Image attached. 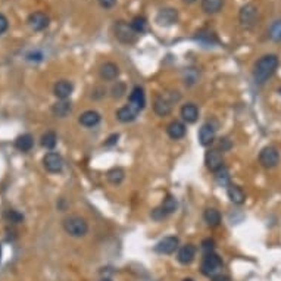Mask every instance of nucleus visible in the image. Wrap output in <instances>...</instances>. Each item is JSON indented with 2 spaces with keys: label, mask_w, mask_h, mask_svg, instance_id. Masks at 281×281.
Segmentation results:
<instances>
[{
  "label": "nucleus",
  "mask_w": 281,
  "mask_h": 281,
  "mask_svg": "<svg viewBox=\"0 0 281 281\" xmlns=\"http://www.w3.org/2000/svg\"><path fill=\"white\" fill-rule=\"evenodd\" d=\"M279 65H280V59L274 53H268V55H264V56L259 57L256 60L255 66H253V80H255V83L259 84V86L265 84L276 74Z\"/></svg>",
  "instance_id": "nucleus-1"
},
{
  "label": "nucleus",
  "mask_w": 281,
  "mask_h": 281,
  "mask_svg": "<svg viewBox=\"0 0 281 281\" xmlns=\"http://www.w3.org/2000/svg\"><path fill=\"white\" fill-rule=\"evenodd\" d=\"M63 230L71 237H84L89 231V224L83 217L69 215L63 220Z\"/></svg>",
  "instance_id": "nucleus-2"
},
{
  "label": "nucleus",
  "mask_w": 281,
  "mask_h": 281,
  "mask_svg": "<svg viewBox=\"0 0 281 281\" xmlns=\"http://www.w3.org/2000/svg\"><path fill=\"white\" fill-rule=\"evenodd\" d=\"M177 100H180L178 92H171V93H165V94H159V96L155 97L153 111L159 116H168L171 111H172L174 102H177Z\"/></svg>",
  "instance_id": "nucleus-3"
},
{
  "label": "nucleus",
  "mask_w": 281,
  "mask_h": 281,
  "mask_svg": "<svg viewBox=\"0 0 281 281\" xmlns=\"http://www.w3.org/2000/svg\"><path fill=\"white\" fill-rule=\"evenodd\" d=\"M259 21L258 7L253 3H246L240 7L238 12V22L244 30H252Z\"/></svg>",
  "instance_id": "nucleus-4"
},
{
  "label": "nucleus",
  "mask_w": 281,
  "mask_h": 281,
  "mask_svg": "<svg viewBox=\"0 0 281 281\" xmlns=\"http://www.w3.org/2000/svg\"><path fill=\"white\" fill-rule=\"evenodd\" d=\"M221 268H223V259L215 252H209L203 256L200 264V273L205 277H217Z\"/></svg>",
  "instance_id": "nucleus-5"
},
{
  "label": "nucleus",
  "mask_w": 281,
  "mask_h": 281,
  "mask_svg": "<svg viewBox=\"0 0 281 281\" xmlns=\"http://www.w3.org/2000/svg\"><path fill=\"white\" fill-rule=\"evenodd\" d=\"M113 33L115 37L124 45H133L137 40V34L131 28V25L125 21H116L113 25Z\"/></svg>",
  "instance_id": "nucleus-6"
},
{
  "label": "nucleus",
  "mask_w": 281,
  "mask_h": 281,
  "mask_svg": "<svg viewBox=\"0 0 281 281\" xmlns=\"http://www.w3.org/2000/svg\"><path fill=\"white\" fill-rule=\"evenodd\" d=\"M280 159V152L276 146H265L259 153V164L267 169L276 168Z\"/></svg>",
  "instance_id": "nucleus-7"
},
{
  "label": "nucleus",
  "mask_w": 281,
  "mask_h": 281,
  "mask_svg": "<svg viewBox=\"0 0 281 281\" xmlns=\"http://www.w3.org/2000/svg\"><path fill=\"white\" fill-rule=\"evenodd\" d=\"M205 165L211 172H218L224 168V158L220 150L211 149L205 153Z\"/></svg>",
  "instance_id": "nucleus-8"
},
{
  "label": "nucleus",
  "mask_w": 281,
  "mask_h": 281,
  "mask_svg": "<svg viewBox=\"0 0 281 281\" xmlns=\"http://www.w3.org/2000/svg\"><path fill=\"white\" fill-rule=\"evenodd\" d=\"M43 167L52 174H59L63 169V159L56 152H49L43 158Z\"/></svg>",
  "instance_id": "nucleus-9"
},
{
  "label": "nucleus",
  "mask_w": 281,
  "mask_h": 281,
  "mask_svg": "<svg viewBox=\"0 0 281 281\" xmlns=\"http://www.w3.org/2000/svg\"><path fill=\"white\" fill-rule=\"evenodd\" d=\"M178 244H180L178 237L168 235V237H164L161 241L156 243L155 252H158V253H161V255H172V253L178 249Z\"/></svg>",
  "instance_id": "nucleus-10"
},
{
  "label": "nucleus",
  "mask_w": 281,
  "mask_h": 281,
  "mask_svg": "<svg viewBox=\"0 0 281 281\" xmlns=\"http://www.w3.org/2000/svg\"><path fill=\"white\" fill-rule=\"evenodd\" d=\"M27 22H28V25H30L31 30H34V31H42V30H45V28L49 27L50 19H49V16H47L45 12L37 10V12L30 13Z\"/></svg>",
  "instance_id": "nucleus-11"
},
{
  "label": "nucleus",
  "mask_w": 281,
  "mask_h": 281,
  "mask_svg": "<svg viewBox=\"0 0 281 281\" xmlns=\"http://www.w3.org/2000/svg\"><path fill=\"white\" fill-rule=\"evenodd\" d=\"M215 136H217V128L211 122H206L199 130V143L202 146L208 147V146H211L214 143Z\"/></svg>",
  "instance_id": "nucleus-12"
},
{
  "label": "nucleus",
  "mask_w": 281,
  "mask_h": 281,
  "mask_svg": "<svg viewBox=\"0 0 281 281\" xmlns=\"http://www.w3.org/2000/svg\"><path fill=\"white\" fill-rule=\"evenodd\" d=\"M178 19V12L177 9L174 7H165V9H161L156 15V22L159 25H164V27H169V25H174Z\"/></svg>",
  "instance_id": "nucleus-13"
},
{
  "label": "nucleus",
  "mask_w": 281,
  "mask_h": 281,
  "mask_svg": "<svg viewBox=\"0 0 281 281\" xmlns=\"http://www.w3.org/2000/svg\"><path fill=\"white\" fill-rule=\"evenodd\" d=\"M128 103L131 106H134L136 109H139L140 112L143 111V108L146 106V94H144V90L140 86H136L131 90L130 97H128Z\"/></svg>",
  "instance_id": "nucleus-14"
},
{
  "label": "nucleus",
  "mask_w": 281,
  "mask_h": 281,
  "mask_svg": "<svg viewBox=\"0 0 281 281\" xmlns=\"http://www.w3.org/2000/svg\"><path fill=\"white\" fill-rule=\"evenodd\" d=\"M72 90H74V86H72L71 81L60 80V81H57L56 84H55V87H53V94L56 96L59 100H66L71 96Z\"/></svg>",
  "instance_id": "nucleus-15"
},
{
  "label": "nucleus",
  "mask_w": 281,
  "mask_h": 281,
  "mask_svg": "<svg viewBox=\"0 0 281 281\" xmlns=\"http://www.w3.org/2000/svg\"><path fill=\"white\" fill-rule=\"evenodd\" d=\"M227 196H228V199L234 205H243L244 200H246L244 190L240 186H237V184H228V187H227Z\"/></svg>",
  "instance_id": "nucleus-16"
},
{
  "label": "nucleus",
  "mask_w": 281,
  "mask_h": 281,
  "mask_svg": "<svg viewBox=\"0 0 281 281\" xmlns=\"http://www.w3.org/2000/svg\"><path fill=\"white\" fill-rule=\"evenodd\" d=\"M194 256H196V247H194L193 244L188 243V244H184L183 247H180L178 255H177V259H178L180 264H183V265H188V264L193 262Z\"/></svg>",
  "instance_id": "nucleus-17"
},
{
  "label": "nucleus",
  "mask_w": 281,
  "mask_h": 281,
  "mask_svg": "<svg viewBox=\"0 0 281 281\" xmlns=\"http://www.w3.org/2000/svg\"><path fill=\"white\" fill-rule=\"evenodd\" d=\"M139 113H140L139 109H136L134 106H131L130 103H127L125 106H122V108H119L116 111V118L121 122H133L139 116Z\"/></svg>",
  "instance_id": "nucleus-18"
},
{
  "label": "nucleus",
  "mask_w": 281,
  "mask_h": 281,
  "mask_svg": "<svg viewBox=\"0 0 281 281\" xmlns=\"http://www.w3.org/2000/svg\"><path fill=\"white\" fill-rule=\"evenodd\" d=\"M180 113H181V118L184 119V122L194 124L199 118V108L194 103H186V105H183Z\"/></svg>",
  "instance_id": "nucleus-19"
},
{
  "label": "nucleus",
  "mask_w": 281,
  "mask_h": 281,
  "mask_svg": "<svg viewBox=\"0 0 281 281\" xmlns=\"http://www.w3.org/2000/svg\"><path fill=\"white\" fill-rule=\"evenodd\" d=\"M100 113L96 112V111H86L80 115L78 118V122L86 127V128H92V127H96L99 122H100Z\"/></svg>",
  "instance_id": "nucleus-20"
},
{
  "label": "nucleus",
  "mask_w": 281,
  "mask_h": 281,
  "mask_svg": "<svg viewBox=\"0 0 281 281\" xmlns=\"http://www.w3.org/2000/svg\"><path fill=\"white\" fill-rule=\"evenodd\" d=\"M186 125L181 122V121H172V122H169L168 127H167V134H168L169 137L172 139V140H180V139H183L184 136H186Z\"/></svg>",
  "instance_id": "nucleus-21"
},
{
  "label": "nucleus",
  "mask_w": 281,
  "mask_h": 281,
  "mask_svg": "<svg viewBox=\"0 0 281 281\" xmlns=\"http://www.w3.org/2000/svg\"><path fill=\"white\" fill-rule=\"evenodd\" d=\"M100 77L105 81H113L119 77V68L113 62H106L100 66Z\"/></svg>",
  "instance_id": "nucleus-22"
},
{
  "label": "nucleus",
  "mask_w": 281,
  "mask_h": 281,
  "mask_svg": "<svg viewBox=\"0 0 281 281\" xmlns=\"http://www.w3.org/2000/svg\"><path fill=\"white\" fill-rule=\"evenodd\" d=\"M34 146V139L31 134H22L16 137L15 140V147L21 152H30Z\"/></svg>",
  "instance_id": "nucleus-23"
},
{
  "label": "nucleus",
  "mask_w": 281,
  "mask_h": 281,
  "mask_svg": "<svg viewBox=\"0 0 281 281\" xmlns=\"http://www.w3.org/2000/svg\"><path fill=\"white\" fill-rule=\"evenodd\" d=\"M203 220H205V223L209 225V227L214 228V227H218V225L221 224V214L215 208H208L203 212Z\"/></svg>",
  "instance_id": "nucleus-24"
},
{
  "label": "nucleus",
  "mask_w": 281,
  "mask_h": 281,
  "mask_svg": "<svg viewBox=\"0 0 281 281\" xmlns=\"http://www.w3.org/2000/svg\"><path fill=\"white\" fill-rule=\"evenodd\" d=\"M224 6V0H202V10L208 15L218 13Z\"/></svg>",
  "instance_id": "nucleus-25"
},
{
  "label": "nucleus",
  "mask_w": 281,
  "mask_h": 281,
  "mask_svg": "<svg viewBox=\"0 0 281 281\" xmlns=\"http://www.w3.org/2000/svg\"><path fill=\"white\" fill-rule=\"evenodd\" d=\"M106 178H108V181H109L111 184L118 186V184H121V183L124 181V178H125V171L122 168H118V167L111 168L106 172Z\"/></svg>",
  "instance_id": "nucleus-26"
},
{
  "label": "nucleus",
  "mask_w": 281,
  "mask_h": 281,
  "mask_svg": "<svg viewBox=\"0 0 281 281\" xmlns=\"http://www.w3.org/2000/svg\"><path fill=\"white\" fill-rule=\"evenodd\" d=\"M71 109H72V106H71V102H68V100H60V102H57L53 105V108H52V112L55 116H59V118H65L68 113L71 112Z\"/></svg>",
  "instance_id": "nucleus-27"
},
{
  "label": "nucleus",
  "mask_w": 281,
  "mask_h": 281,
  "mask_svg": "<svg viewBox=\"0 0 281 281\" xmlns=\"http://www.w3.org/2000/svg\"><path fill=\"white\" fill-rule=\"evenodd\" d=\"M146 18L144 16H141V15H137V16H134L133 19H131V22H130V25H131V28L134 30V33L136 34H143L144 31H146Z\"/></svg>",
  "instance_id": "nucleus-28"
},
{
  "label": "nucleus",
  "mask_w": 281,
  "mask_h": 281,
  "mask_svg": "<svg viewBox=\"0 0 281 281\" xmlns=\"http://www.w3.org/2000/svg\"><path fill=\"white\" fill-rule=\"evenodd\" d=\"M57 143V137L56 134L53 131H46L43 136H42V146L52 150Z\"/></svg>",
  "instance_id": "nucleus-29"
},
{
  "label": "nucleus",
  "mask_w": 281,
  "mask_h": 281,
  "mask_svg": "<svg viewBox=\"0 0 281 281\" xmlns=\"http://www.w3.org/2000/svg\"><path fill=\"white\" fill-rule=\"evenodd\" d=\"M268 36L273 42H281V19H277L271 24L268 30Z\"/></svg>",
  "instance_id": "nucleus-30"
},
{
  "label": "nucleus",
  "mask_w": 281,
  "mask_h": 281,
  "mask_svg": "<svg viewBox=\"0 0 281 281\" xmlns=\"http://www.w3.org/2000/svg\"><path fill=\"white\" fill-rule=\"evenodd\" d=\"M161 208L164 209V212H165L167 215H171V214H174V212L177 211V199H175L174 196L168 194V196L165 197L164 203L161 205Z\"/></svg>",
  "instance_id": "nucleus-31"
},
{
  "label": "nucleus",
  "mask_w": 281,
  "mask_h": 281,
  "mask_svg": "<svg viewBox=\"0 0 281 281\" xmlns=\"http://www.w3.org/2000/svg\"><path fill=\"white\" fill-rule=\"evenodd\" d=\"M6 217H7V220H9L10 223H13V224H18V223H21V221L24 220V217H22L21 214H18L16 211H9V212L6 214Z\"/></svg>",
  "instance_id": "nucleus-32"
},
{
  "label": "nucleus",
  "mask_w": 281,
  "mask_h": 281,
  "mask_svg": "<svg viewBox=\"0 0 281 281\" xmlns=\"http://www.w3.org/2000/svg\"><path fill=\"white\" fill-rule=\"evenodd\" d=\"M125 93V84H122V83H116V86H113L112 87V96L113 97H121L122 94Z\"/></svg>",
  "instance_id": "nucleus-33"
},
{
  "label": "nucleus",
  "mask_w": 281,
  "mask_h": 281,
  "mask_svg": "<svg viewBox=\"0 0 281 281\" xmlns=\"http://www.w3.org/2000/svg\"><path fill=\"white\" fill-rule=\"evenodd\" d=\"M214 246H215V241H214L212 238H206V240L202 241V247H203V250H205L206 253L214 252Z\"/></svg>",
  "instance_id": "nucleus-34"
},
{
  "label": "nucleus",
  "mask_w": 281,
  "mask_h": 281,
  "mask_svg": "<svg viewBox=\"0 0 281 281\" xmlns=\"http://www.w3.org/2000/svg\"><path fill=\"white\" fill-rule=\"evenodd\" d=\"M7 27H9L7 18H6L3 13H0V34H3V33L7 30Z\"/></svg>",
  "instance_id": "nucleus-35"
},
{
  "label": "nucleus",
  "mask_w": 281,
  "mask_h": 281,
  "mask_svg": "<svg viewBox=\"0 0 281 281\" xmlns=\"http://www.w3.org/2000/svg\"><path fill=\"white\" fill-rule=\"evenodd\" d=\"M99 1V4L102 6V7H105V9H111L115 6V3H116V0H97Z\"/></svg>",
  "instance_id": "nucleus-36"
},
{
  "label": "nucleus",
  "mask_w": 281,
  "mask_h": 281,
  "mask_svg": "<svg viewBox=\"0 0 281 281\" xmlns=\"http://www.w3.org/2000/svg\"><path fill=\"white\" fill-rule=\"evenodd\" d=\"M108 140H109V141H106V143H105L106 146H111V144H113V143H116V141H118V134H113V136H111Z\"/></svg>",
  "instance_id": "nucleus-37"
},
{
  "label": "nucleus",
  "mask_w": 281,
  "mask_h": 281,
  "mask_svg": "<svg viewBox=\"0 0 281 281\" xmlns=\"http://www.w3.org/2000/svg\"><path fill=\"white\" fill-rule=\"evenodd\" d=\"M212 281H230L228 277H224V276H217V277H214Z\"/></svg>",
  "instance_id": "nucleus-38"
},
{
  "label": "nucleus",
  "mask_w": 281,
  "mask_h": 281,
  "mask_svg": "<svg viewBox=\"0 0 281 281\" xmlns=\"http://www.w3.org/2000/svg\"><path fill=\"white\" fill-rule=\"evenodd\" d=\"M184 3H187V4H191V3H194V1H197V0H183Z\"/></svg>",
  "instance_id": "nucleus-39"
},
{
  "label": "nucleus",
  "mask_w": 281,
  "mask_h": 281,
  "mask_svg": "<svg viewBox=\"0 0 281 281\" xmlns=\"http://www.w3.org/2000/svg\"><path fill=\"white\" fill-rule=\"evenodd\" d=\"M100 281H112V280H111V279H102Z\"/></svg>",
  "instance_id": "nucleus-40"
},
{
  "label": "nucleus",
  "mask_w": 281,
  "mask_h": 281,
  "mask_svg": "<svg viewBox=\"0 0 281 281\" xmlns=\"http://www.w3.org/2000/svg\"><path fill=\"white\" fill-rule=\"evenodd\" d=\"M0 258H1V244H0Z\"/></svg>",
  "instance_id": "nucleus-41"
},
{
  "label": "nucleus",
  "mask_w": 281,
  "mask_h": 281,
  "mask_svg": "<svg viewBox=\"0 0 281 281\" xmlns=\"http://www.w3.org/2000/svg\"><path fill=\"white\" fill-rule=\"evenodd\" d=\"M183 281H193L191 279H186V280H183Z\"/></svg>",
  "instance_id": "nucleus-42"
}]
</instances>
